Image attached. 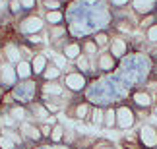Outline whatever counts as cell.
Returning <instances> with one entry per match:
<instances>
[{
  "mask_svg": "<svg viewBox=\"0 0 157 149\" xmlns=\"http://www.w3.org/2000/svg\"><path fill=\"white\" fill-rule=\"evenodd\" d=\"M2 6H4V0H0V8H2Z\"/></svg>",
  "mask_w": 157,
  "mask_h": 149,
  "instance_id": "42",
  "label": "cell"
},
{
  "mask_svg": "<svg viewBox=\"0 0 157 149\" xmlns=\"http://www.w3.org/2000/svg\"><path fill=\"white\" fill-rule=\"evenodd\" d=\"M51 132H52V130H51V124H45V126L41 128V134H43V136H51Z\"/></svg>",
  "mask_w": 157,
  "mask_h": 149,
  "instance_id": "34",
  "label": "cell"
},
{
  "mask_svg": "<svg viewBox=\"0 0 157 149\" xmlns=\"http://www.w3.org/2000/svg\"><path fill=\"white\" fill-rule=\"evenodd\" d=\"M155 0H134V8L138 12H142V14H146V12H149L153 8Z\"/></svg>",
  "mask_w": 157,
  "mask_h": 149,
  "instance_id": "12",
  "label": "cell"
},
{
  "mask_svg": "<svg viewBox=\"0 0 157 149\" xmlns=\"http://www.w3.org/2000/svg\"><path fill=\"white\" fill-rule=\"evenodd\" d=\"M0 149H16V143L10 138L2 136V138H0Z\"/></svg>",
  "mask_w": 157,
  "mask_h": 149,
  "instance_id": "22",
  "label": "cell"
},
{
  "mask_svg": "<svg viewBox=\"0 0 157 149\" xmlns=\"http://www.w3.org/2000/svg\"><path fill=\"white\" fill-rule=\"evenodd\" d=\"M62 134H64V128L60 126V124H54V128L51 132V140L52 141H60V140H62Z\"/></svg>",
  "mask_w": 157,
  "mask_h": 149,
  "instance_id": "19",
  "label": "cell"
},
{
  "mask_svg": "<svg viewBox=\"0 0 157 149\" xmlns=\"http://www.w3.org/2000/svg\"><path fill=\"white\" fill-rule=\"evenodd\" d=\"M4 52H6V56H8L10 62H16V64L21 62V60H20V49H17L16 45H6Z\"/></svg>",
  "mask_w": 157,
  "mask_h": 149,
  "instance_id": "11",
  "label": "cell"
},
{
  "mask_svg": "<svg viewBox=\"0 0 157 149\" xmlns=\"http://www.w3.org/2000/svg\"><path fill=\"white\" fill-rule=\"evenodd\" d=\"M33 112H37V116L41 118V120H49V110L43 109V106H33Z\"/></svg>",
  "mask_w": 157,
  "mask_h": 149,
  "instance_id": "23",
  "label": "cell"
},
{
  "mask_svg": "<svg viewBox=\"0 0 157 149\" xmlns=\"http://www.w3.org/2000/svg\"><path fill=\"white\" fill-rule=\"evenodd\" d=\"M47 21H49V23H58V21H62V14H60V12H56V10H52V12H49V14H47Z\"/></svg>",
  "mask_w": 157,
  "mask_h": 149,
  "instance_id": "21",
  "label": "cell"
},
{
  "mask_svg": "<svg viewBox=\"0 0 157 149\" xmlns=\"http://www.w3.org/2000/svg\"><path fill=\"white\" fill-rule=\"evenodd\" d=\"M4 134H6V138H10L14 143H21V138L16 132H12V130H4Z\"/></svg>",
  "mask_w": 157,
  "mask_h": 149,
  "instance_id": "27",
  "label": "cell"
},
{
  "mask_svg": "<svg viewBox=\"0 0 157 149\" xmlns=\"http://www.w3.org/2000/svg\"><path fill=\"white\" fill-rule=\"evenodd\" d=\"M151 21H153V17H151V16H147V17H146V20H144V21H142V25H149V23H151Z\"/></svg>",
  "mask_w": 157,
  "mask_h": 149,
  "instance_id": "38",
  "label": "cell"
},
{
  "mask_svg": "<svg viewBox=\"0 0 157 149\" xmlns=\"http://www.w3.org/2000/svg\"><path fill=\"white\" fill-rule=\"evenodd\" d=\"M147 39L151 41V43H157V25H151L147 31Z\"/></svg>",
  "mask_w": 157,
  "mask_h": 149,
  "instance_id": "28",
  "label": "cell"
},
{
  "mask_svg": "<svg viewBox=\"0 0 157 149\" xmlns=\"http://www.w3.org/2000/svg\"><path fill=\"white\" fill-rule=\"evenodd\" d=\"M16 77H17V76H16V68H12L10 64L2 68V81H4V83H12Z\"/></svg>",
  "mask_w": 157,
  "mask_h": 149,
  "instance_id": "14",
  "label": "cell"
},
{
  "mask_svg": "<svg viewBox=\"0 0 157 149\" xmlns=\"http://www.w3.org/2000/svg\"><path fill=\"white\" fill-rule=\"evenodd\" d=\"M43 76H45V80H47V81L56 80V77L60 76V68H58V66H47V68H45V72H43Z\"/></svg>",
  "mask_w": 157,
  "mask_h": 149,
  "instance_id": "15",
  "label": "cell"
},
{
  "mask_svg": "<svg viewBox=\"0 0 157 149\" xmlns=\"http://www.w3.org/2000/svg\"><path fill=\"white\" fill-rule=\"evenodd\" d=\"M95 50H97V45H95V41H87V43H86V52H87V54H93Z\"/></svg>",
  "mask_w": 157,
  "mask_h": 149,
  "instance_id": "29",
  "label": "cell"
},
{
  "mask_svg": "<svg viewBox=\"0 0 157 149\" xmlns=\"http://www.w3.org/2000/svg\"><path fill=\"white\" fill-rule=\"evenodd\" d=\"M64 56L68 60H74V58H80V45L78 43H70L64 47Z\"/></svg>",
  "mask_w": 157,
  "mask_h": 149,
  "instance_id": "9",
  "label": "cell"
},
{
  "mask_svg": "<svg viewBox=\"0 0 157 149\" xmlns=\"http://www.w3.org/2000/svg\"><path fill=\"white\" fill-rule=\"evenodd\" d=\"M2 124H8V126H14V124H16V118H14V116H2Z\"/></svg>",
  "mask_w": 157,
  "mask_h": 149,
  "instance_id": "32",
  "label": "cell"
},
{
  "mask_svg": "<svg viewBox=\"0 0 157 149\" xmlns=\"http://www.w3.org/2000/svg\"><path fill=\"white\" fill-rule=\"evenodd\" d=\"M126 52V43L124 41H120V39H114L113 43H111V54L114 58H120Z\"/></svg>",
  "mask_w": 157,
  "mask_h": 149,
  "instance_id": "7",
  "label": "cell"
},
{
  "mask_svg": "<svg viewBox=\"0 0 157 149\" xmlns=\"http://www.w3.org/2000/svg\"><path fill=\"white\" fill-rule=\"evenodd\" d=\"M43 29V20L41 17H27L25 21L21 23V31L27 35H35Z\"/></svg>",
  "mask_w": 157,
  "mask_h": 149,
  "instance_id": "4",
  "label": "cell"
},
{
  "mask_svg": "<svg viewBox=\"0 0 157 149\" xmlns=\"http://www.w3.org/2000/svg\"><path fill=\"white\" fill-rule=\"evenodd\" d=\"M126 2H128V0H113V4H117V6H122Z\"/></svg>",
  "mask_w": 157,
  "mask_h": 149,
  "instance_id": "39",
  "label": "cell"
},
{
  "mask_svg": "<svg viewBox=\"0 0 157 149\" xmlns=\"http://www.w3.org/2000/svg\"><path fill=\"white\" fill-rule=\"evenodd\" d=\"M140 140L146 147H155L157 145V132L153 126H144L140 130Z\"/></svg>",
  "mask_w": 157,
  "mask_h": 149,
  "instance_id": "3",
  "label": "cell"
},
{
  "mask_svg": "<svg viewBox=\"0 0 157 149\" xmlns=\"http://www.w3.org/2000/svg\"><path fill=\"white\" fill-rule=\"evenodd\" d=\"M99 149H114V147H111V145H107V147H99Z\"/></svg>",
  "mask_w": 157,
  "mask_h": 149,
  "instance_id": "41",
  "label": "cell"
},
{
  "mask_svg": "<svg viewBox=\"0 0 157 149\" xmlns=\"http://www.w3.org/2000/svg\"><path fill=\"white\" fill-rule=\"evenodd\" d=\"M134 103H136L138 106L147 109V106L151 105V97H149V93H136V95H134Z\"/></svg>",
  "mask_w": 157,
  "mask_h": 149,
  "instance_id": "13",
  "label": "cell"
},
{
  "mask_svg": "<svg viewBox=\"0 0 157 149\" xmlns=\"http://www.w3.org/2000/svg\"><path fill=\"white\" fill-rule=\"evenodd\" d=\"M29 41H31L33 45H37V43H41V37H39V35H31V37H29Z\"/></svg>",
  "mask_w": 157,
  "mask_h": 149,
  "instance_id": "36",
  "label": "cell"
},
{
  "mask_svg": "<svg viewBox=\"0 0 157 149\" xmlns=\"http://www.w3.org/2000/svg\"><path fill=\"white\" fill-rule=\"evenodd\" d=\"M105 126L107 128H113L114 124H117V110H113V109H109L107 112H105Z\"/></svg>",
  "mask_w": 157,
  "mask_h": 149,
  "instance_id": "16",
  "label": "cell"
},
{
  "mask_svg": "<svg viewBox=\"0 0 157 149\" xmlns=\"http://www.w3.org/2000/svg\"><path fill=\"white\" fill-rule=\"evenodd\" d=\"M31 72H33V68H31V64H29V62L21 60V62L16 64V76L20 77V80H27V77L31 76Z\"/></svg>",
  "mask_w": 157,
  "mask_h": 149,
  "instance_id": "5",
  "label": "cell"
},
{
  "mask_svg": "<svg viewBox=\"0 0 157 149\" xmlns=\"http://www.w3.org/2000/svg\"><path fill=\"white\" fill-rule=\"evenodd\" d=\"M20 6H21V2H17V0H12V4H10V8H12V12H20Z\"/></svg>",
  "mask_w": 157,
  "mask_h": 149,
  "instance_id": "33",
  "label": "cell"
},
{
  "mask_svg": "<svg viewBox=\"0 0 157 149\" xmlns=\"http://www.w3.org/2000/svg\"><path fill=\"white\" fill-rule=\"evenodd\" d=\"M43 91H45L47 95H60V93H62V87H60L58 83H51V81H47V85H45Z\"/></svg>",
  "mask_w": 157,
  "mask_h": 149,
  "instance_id": "17",
  "label": "cell"
},
{
  "mask_svg": "<svg viewBox=\"0 0 157 149\" xmlns=\"http://www.w3.org/2000/svg\"><path fill=\"white\" fill-rule=\"evenodd\" d=\"M64 85L68 87V89H72V91H82V89L86 87V80H83V76H82V74L72 72V74L66 76Z\"/></svg>",
  "mask_w": 157,
  "mask_h": 149,
  "instance_id": "2",
  "label": "cell"
},
{
  "mask_svg": "<svg viewBox=\"0 0 157 149\" xmlns=\"http://www.w3.org/2000/svg\"><path fill=\"white\" fill-rule=\"evenodd\" d=\"M64 31H66L64 27H52V29H51V35H52V37H60Z\"/></svg>",
  "mask_w": 157,
  "mask_h": 149,
  "instance_id": "31",
  "label": "cell"
},
{
  "mask_svg": "<svg viewBox=\"0 0 157 149\" xmlns=\"http://www.w3.org/2000/svg\"><path fill=\"white\" fill-rule=\"evenodd\" d=\"M91 122L95 124V126L103 124L105 122V112L101 110V109H93V112H91Z\"/></svg>",
  "mask_w": 157,
  "mask_h": 149,
  "instance_id": "18",
  "label": "cell"
},
{
  "mask_svg": "<svg viewBox=\"0 0 157 149\" xmlns=\"http://www.w3.org/2000/svg\"><path fill=\"white\" fill-rule=\"evenodd\" d=\"M99 68L101 70H113L114 68V56L111 52H105V54L99 56Z\"/></svg>",
  "mask_w": 157,
  "mask_h": 149,
  "instance_id": "8",
  "label": "cell"
},
{
  "mask_svg": "<svg viewBox=\"0 0 157 149\" xmlns=\"http://www.w3.org/2000/svg\"><path fill=\"white\" fill-rule=\"evenodd\" d=\"M21 132L25 134L29 140H35V141L41 140V136H43L39 128H35V126H31V124H27V122H23V124H21Z\"/></svg>",
  "mask_w": 157,
  "mask_h": 149,
  "instance_id": "6",
  "label": "cell"
},
{
  "mask_svg": "<svg viewBox=\"0 0 157 149\" xmlns=\"http://www.w3.org/2000/svg\"><path fill=\"white\" fill-rule=\"evenodd\" d=\"M87 109H89V106H87L86 103L78 105V109H76V116H78V118H86V114H87Z\"/></svg>",
  "mask_w": 157,
  "mask_h": 149,
  "instance_id": "26",
  "label": "cell"
},
{
  "mask_svg": "<svg viewBox=\"0 0 157 149\" xmlns=\"http://www.w3.org/2000/svg\"><path fill=\"white\" fill-rule=\"evenodd\" d=\"M118 29H120V31H130V27H126V23H120Z\"/></svg>",
  "mask_w": 157,
  "mask_h": 149,
  "instance_id": "40",
  "label": "cell"
},
{
  "mask_svg": "<svg viewBox=\"0 0 157 149\" xmlns=\"http://www.w3.org/2000/svg\"><path fill=\"white\" fill-rule=\"evenodd\" d=\"M155 114H157V106H155Z\"/></svg>",
  "mask_w": 157,
  "mask_h": 149,
  "instance_id": "43",
  "label": "cell"
},
{
  "mask_svg": "<svg viewBox=\"0 0 157 149\" xmlns=\"http://www.w3.org/2000/svg\"><path fill=\"white\" fill-rule=\"evenodd\" d=\"M31 68H33V72H35V74H43V70L47 68V60H45V56H43V54L33 56Z\"/></svg>",
  "mask_w": 157,
  "mask_h": 149,
  "instance_id": "10",
  "label": "cell"
},
{
  "mask_svg": "<svg viewBox=\"0 0 157 149\" xmlns=\"http://www.w3.org/2000/svg\"><path fill=\"white\" fill-rule=\"evenodd\" d=\"M54 60H56V66H58V68H62V66H66V60H68V58L56 54V56H54Z\"/></svg>",
  "mask_w": 157,
  "mask_h": 149,
  "instance_id": "30",
  "label": "cell"
},
{
  "mask_svg": "<svg viewBox=\"0 0 157 149\" xmlns=\"http://www.w3.org/2000/svg\"><path fill=\"white\" fill-rule=\"evenodd\" d=\"M107 43H109L107 33H97V37H95V45H97V47H105Z\"/></svg>",
  "mask_w": 157,
  "mask_h": 149,
  "instance_id": "24",
  "label": "cell"
},
{
  "mask_svg": "<svg viewBox=\"0 0 157 149\" xmlns=\"http://www.w3.org/2000/svg\"><path fill=\"white\" fill-rule=\"evenodd\" d=\"M21 6H25V8H33L35 6V0H20Z\"/></svg>",
  "mask_w": 157,
  "mask_h": 149,
  "instance_id": "35",
  "label": "cell"
},
{
  "mask_svg": "<svg viewBox=\"0 0 157 149\" xmlns=\"http://www.w3.org/2000/svg\"><path fill=\"white\" fill-rule=\"evenodd\" d=\"M10 116H14L16 120H23V118H25V109H21V106H14V109L10 110Z\"/></svg>",
  "mask_w": 157,
  "mask_h": 149,
  "instance_id": "20",
  "label": "cell"
},
{
  "mask_svg": "<svg viewBox=\"0 0 157 149\" xmlns=\"http://www.w3.org/2000/svg\"><path fill=\"white\" fill-rule=\"evenodd\" d=\"M78 68H80L82 72H87V70H89V62H87V56H80V58H78Z\"/></svg>",
  "mask_w": 157,
  "mask_h": 149,
  "instance_id": "25",
  "label": "cell"
},
{
  "mask_svg": "<svg viewBox=\"0 0 157 149\" xmlns=\"http://www.w3.org/2000/svg\"><path fill=\"white\" fill-rule=\"evenodd\" d=\"M134 122H136V118H134V112H132L128 106H120V109L117 110V126L120 128H130V126H134Z\"/></svg>",
  "mask_w": 157,
  "mask_h": 149,
  "instance_id": "1",
  "label": "cell"
},
{
  "mask_svg": "<svg viewBox=\"0 0 157 149\" xmlns=\"http://www.w3.org/2000/svg\"><path fill=\"white\" fill-rule=\"evenodd\" d=\"M56 6H58L56 0H47V8H56Z\"/></svg>",
  "mask_w": 157,
  "mask_h": 149,
  "instance_id": "37",
  "label": "cell"
}]
</instances>
